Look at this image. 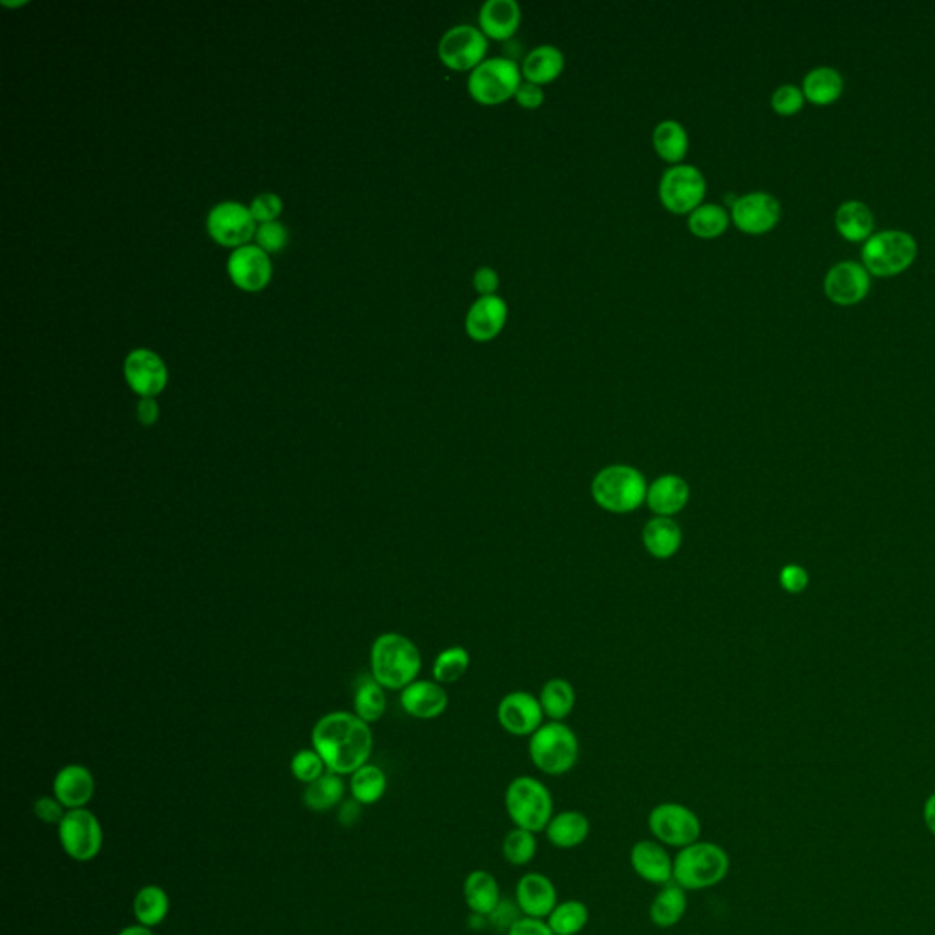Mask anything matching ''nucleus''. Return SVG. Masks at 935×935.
<instances>
[{
    "mask_svg": "<svg viewBox=\"0 0 935 935\" xmlns=\"http://www.w3.org/2000/svg\"><path fill=\"white\" fill-rule=\"evenodd\" d=\"M628 863L639 879L655 886H666L672 882L674 858L667 847L658 841L644 839L631 847Z\"/></svg>",
    "mask_w": 935,
    "mask_h": 935,
    "instance_id": "6ab92c4d",
    "label": "nucleus"
},
{
    "mask_svg": "<svg viewBox=\"0 0 935 935\" xmlns=\"http://www.w3.org/2000/svg\"><path fill=\"white\" fill-rule=\"evenodd\" d=\"M688 891L683 890L682 886H678L677 882L661 886L660 891L656 893L655 899L650 902V923L658 926V928H674L677 924L682 923L683 915L688 912Z\"/></svg>",
    "mask_w": 935,
    "mask_h": 935,
    "instance_id": "c85d7f7f",
    "label": "nucleus"
},
{
    "mask_svg": "<svg viewBox=\"0 0 935 935\" xmlns=\"http://www.w3.org/2000/svg\"><path fill=\"white\" fill-rule=\"evenodd\" d=\"M388 700H385L384 688L374 680L373 674L360 678L355 691V711L358 718L366 724H373L384 716Z\"/></svg>",
    "mask_w": 935,
    "mask_h": 935,
    "instance_id": "e433bc0d",
    "label": "nucleus"
},
{
    "mask_svg": "<svg viewBox=\"0 0 935 935\" xmlns=\"http://www.w3.org/2000/svg\"><path fill=\"white\" fill-rule=\"evenodd\" d=\"M94 775L84 765H67L54 778V797L67 809L84 808L94 797Z\"/></svg>",
    "mask_w": 935,
    "mask_h": 935,
    "instance_id": "393cba45",
    "label": "nucleus"
},
{
    "mask_svg": "<svg viewBox=\"0 0 935 935\" xmlns=\"http://www.w3.org/2000/svg\"><path fill=\"white\" fill-rule=\"evenodd\" d=\"M563 68H565L563 51L554 45H540L524 57L521 72L529 83L543 86L556 81L562 76Z\"/></svg>",
    "mask_w": 935,
    "mask_h": 935,
    "instance_id": "c756f323",
    "label": "nucleus"
},
{
    "mask_svg": "<svg viewBox=\"0 0 935 935\" xmlns=\"http://www.w3.org/2000/svg\"><path fill=\"white\" fill-rule=\"evenodd\" d=\"M729 221L731 216L722 205L702 204L689 215L688 226L694 236L713 240L727 231Z\"/></svg>",
    "mask_w": 935,
    "mask_h": 935,
    "instance_id": "4c0bfd02",
    "label": "nucleus"
},
{
    "mask_svg": "<svg viewBox=\"0 0 935 935\" xmlns=\"http://www.w3.org/2000/svg\"><path fill=\"white\" fill-rule=\"evenodd\" d=\"M499 286H501V280H499L496 269H492L488 265H483V267L475 270L474 287L475 291L480 292V297H494Z\"/></svg>",
    "mask_w": 935,
    "mask_h": 935,
    "instance_id": "8fccbe9b",
    "label": "nucleus"
},
{
    "mask_svg": "<svg viewBox=\"0 0 935 935\" xmlns=\"http://www.w3.org/2000/svg\"><path fill=\"white\" fill-rule=\"evenodd\" d=\"M450 699L440 683L431 680H415L402 689L401 705L407 715L417 720H435L445 715Z\"/></svg>",
    "mask_w": 935,
    "mask_h": 935,
    "instance_id": "5701e85b",
    "label": "nucleus"
},
{
    "mask_svg": "<svg viewBox=\"0 0 935 935\" xmlns=\"http://www.w3.org/2000/svg\"><path fill=\"white\" fill-rule=\"evenodd\" d=\"M782 589L786 590L787 595H800L808 589L809 576L806 568L800 565H786L778 574Z\"/></svg>",
    "mask_w": 935,
    "mask_h": 935,
    "instance_id": "de8ad7c7",
    "label": "nucleus"
},
{
    "mask_svg": "<svg viewBox=\"0 0 935 935\" xmlns=\"http://www.w3.org/2000/svg\"><path fill=\"white\" fill-rule=\"evenodd\" d=\"M62 806L56 797H41L37 803H35L34 811L37 815V819L43 820L46 824H61V820L65 819V811H62Z\"/></svg>",
    "mask_w": 935,
    "mask_h": 935,
    "instance_id": "09e8293b",
    "label": "nucleus"
},
{
    "mask_svg": "<svg viewBox=\"0 0 935 935\" xmlns=\"http://www.w3.org/2000/svg\"><path fill=\"white\" fill-rule=\"evenodd\" d=\"M518 62L508 57H492L481 62L468 78V92L477 103L485 106L501 105L512 100L521 86Z\"/></svg>",
    "mask_w": 935,
    "mask_h": 935,
    "instance_id": "0eeeda50",
    "label": "nucleus"
},
{
    "mask_svg": "<svg viewBox=\"0 0 935 935\" xmlns=\"http://www.w3.org/2000/svg\"><path fill=\"white\" fill-rule=\"evenodd\" d=\"M835 226L842 236L850 242H863L874 232V212L863 201L847 199L836 209Z\"/></svg>",
    "mask_w": 935,
    "mask_h": 935,
    "instance_id": "7c9ffc66",
    "label": "nucleus"
},
{
    "mask_svg": "<svg viewBox=\"0 0 935 935\" xmlns=\"http://www.w3.org/2000/svg\"><path fill=\"white\" fill-rule=\"evenodd\" d=\"M270 259L258 245H243L229 258V275L245 291H259L270 280Z\"/></svg>",
    "mask_w": 935,
    "mask_h": 935,
    "instance_id": "aec40b11",
    "label": "nucleus"
},
{
    "mask_svg": "<svg viewBox=\"0 0 935 935\" xmlns=\"http://www.w3.org/2000/svg\"><path fill=\"white\" fill-rule=\"evenodd\" d=\"M691 501V486L682 475H658L647 490V508L658 518H674Z\"/></svg>",
    "mask_w": 935,
    "mask_h": 935,
    "instance_id": "4be33fe9",
    "label": "nucleus"
},
{
    "mask_svg": "<svg viewBox=\"0 0 935 935\" xmlns=\"http://www.w3.org/2000/svg\"><path fill=\"white\" fill-rule=\"evenodd\" d=\"M844 89V79L836 68L817 67L804 78L803 92L815 105H830L839 100Z\"/></svg>",
    "mask_w": 935,
    "mask_h": 935,
    "instance_id": "2f4dec72",
    "label": "nucleus"
},
{
    "mask_svg": "<svg viewBox=\"0 0 935 935\" xmlns=\"http://www.w3.org/2000/svg\"><path fill=\"white\" fill-rule=\"evenodd\" d=\"M346 786L342 781L340 775L335 773H325L320 776L319 781L308 784V789L303 793V804L313 811H327L335 808L336 804H340L344 797Z\"/></svg>",
    "mask_w": 935,
    "mask_h": 935,
    "instance_id": "58836bf2",
    "label": "nucleus"
},
{
    "mask_svg": "<svg viewBox=\"0 0 935 935\" xmlns=\"http://www.w3.org/2000/svg\"><path fill=\"white\" fill-rule=\"evenodd\" d=\"M546 839L557 850H574L584 844L590 835V820L584 811L567 809L562 813H554L551 822L546 826Z\"/></svg>",
    "mask_w": 935,
    "mask_h": 935,
    "instance_id": "cd10ccee",
    "label": "nucleus"
},
{
    "mask_svg": "<svg viewBox=\"0 0 935 935\" xmlns=\"http://www.w3.org/2000/svg\"><path fill=\"white\" fill-rule=\"evenodd\" d=\"M803 105V89H798L795 84H782L771 95V106L782 116H792L795 112L800 111Z\"/></svg>",
    "mask_w": 935,
    "mask_h": 935,
    "instance_id": "c03bdc74",
    "label": "nucleus"
},
{
    "mask_svg": "<svg viewBox=\"0 0 935 935\" xmlns=\"http://www.w3.org/2000/svg\"><path fill=\"white\" fill-rule=\"evenodd\" d=\"M538 846L540 844H538L535 833L513 826L512 830L508 831L503 839L501 853L508 864L523 868L534 861L535 855H538Z\"/></svg>",
    "mask_w": 935,
    "mask_h": 935,
    "instance_id": "a19ab883",
    "label": "nucleus"
},
{
    "mask_svg": "<svg viewBox=\"0 0 935 935\" xmlns=\"http://www.w3.org/2000/svg\"><path fill=\"white\" fill-rule=\"evenodd\" d=\"M325 770L327 767H325L324 760H322V757L314 749H302V751H298L292 757V775H295L297 781L303 782V784H311V782L319 781L320 776L325 775Z\"/></svg>",
    "mask_w": 935,
    "mask_h": 935,
    "instance_id": "37998d69",
    "label": "nucleus"
},
{
    "mask_svg": "<svg viewBox=\"0 0 935 935\" xmlns=\"http://www.w3.org/2000/svg\"><path fill=\"white\" fill-rule=\"evenodd\" d=\"M545 720L540 699L529 691L505 694L497 705V722L512 737H532Z\"/></svg>",
    "mask_w": 935,
    "mask_h": 935,
    "instance_id": "ddd939ff",
    "label": "nucleus"
},
{
    "mask_svg": "<svg viewBox=\"0 0 935 935\" xmlns=\"http://www.w3.org/2000/svg\"><path fill=\"white\" fill-rule=\"evenodd\" d=\"M119 935H154L150 932L149 926H143V924H134V926H127V928L122 930Z\"/></svg>",
    "mask_w": 935,
    "mask_h": 935,
    "instance_id": "4d7b16f0",
    "label": "nucleus"
},
{
    "mask_svg": "<svg viewBox=\"0 0 935 935\" xmlns=\"http://www.w3.org/2000/svg\"><path fill=\"white\" fill-rule=\"evenodd\" d=\"M731 869L729 853L716 842L699 841L678 850L672 882L685 891H700L720 885Z\"/></svg>",
    "mask_w": 935,
    "mask_h": 935,
    "instance_id": "20e7f679",
    "label": "nucleus"
},
{
    "mask_svg": "<svg viewBox=\"0 0 935 935\" xmlns=\"http://www.w3.org/2000/svg\"><path fill=\"white\" fill-rule=\"evenodd\" d=\"M138 418L139 423L143 424V426H154L158 423V418H160V406H158V402L155 399H141L138 402Z\"/></svg>",
    "mask_w": 935,
    "mask_h": 935,
    "instance_id": "864d4df0",
    "label": "nucleus"
},
{
    "mask_svg": "<svg viewBox=\"0 0 935 935\" xmlns=\"http://www.w3.org/2000/svg\"><path fill=\"white\" fill-rule=\"evenodd\" d=\"M826 295L841 305H852L863 300L869 291V273L863 264L844 259L833 265L824 280Z\"/></svg>",
    "mask_w": 935,
    "mask_h": 935,
    "instance_id": "f3484780",
    "label": "nucleus"
},
{
    "mask_svg": "<svg viewBox=\"0 0 935 935\" xmlns=\"http://www.w3.org/2000/svg\"><path fill=\"white\" fill-rule=\"evenodd\" d=\"M360 806H362V804L357 803L355 798L342 804L340 811H338V820H340V824L347 826V828H349V826L357 824V820L360 819Z\"/></svg>",
    "mask_w": 935,
    "mask_h": 935,
    "instance_id": "5fc2aeb1",
    "label": "nucleus"
},
{
    "mask_svg": "<svg viewBox=\"0 0 935 935\" xmlns=\"http://www.w3.org/2000/svg\"><path fill=\"white\" fill-rule=\"evenodd\" d=\"M281 212V199L273 193L259 194L251 204V215L254 220L262 223L275 221L276 216Z\"/></svg>",
    "mask_w": 935,
    "mask_h": 935,
    "instance_id": "49530a36",
    "label": "nucleus"
},
{
    "mask_svg": "<svg viewBox=\"0 0 935 935\" xmlns=\"http://www.w3.org/2000/svg\"><path fill=\"white\" fill-rule=\"evenodd\" d=\"M488 37L472 24H457L439 41L442 65L455 72H472L486 59Z\"/></svg>",
    "mask_w": 935,
    "mask_h": 935,
    "instance_id": "f8f14e48",
    "label": "nucleus"
},
{
    "mask_svg": "<svg viewBox=\"0 0 935 935\" xmlns=\"http://www.w3.org/2000/svg\"><path fill=\"white\" fill-rule=\"evenodd\" d=\"M388 778L379 765L366 764L351 775V795L362 806H371L384 797Z\"/></svg>",
    "mask_w": 935,
    "mask_h": 935,
    "instance_id": "ea45409f",
    "label": "nucleus"
},
{
    "mask_svg": "<svg viewBox=\"0 0 935 935\" xmlns=\"http://www.w3.org/2000/svg\"><path fill=\"white\" fill-rule=\"evenodd\" d=\"M507 935H556L552 932L546 919L521 917L512 924Z\"/></svg>",
    "mask_w": 935,
    "mask_h": 935,
    "instance_id": "3c124183",
    "label": "nucleus"
},
{
    "mask_svg": "<svg viewBox=\"0 0 935 935\" xmlns=\"http://www.w3.org/2000/svg\"><path fill=\"white\" fill-rule=\"evenodd\" d=\"M529 757L532 764L545 775H567L578 764V735L563 722L543 724L530 737Z\"/></svg>",
    "mask_w": 935,
    "mask_h": 935,
    "instance_id": "423d86ee",
    "label": "nucleus"
},
{
    "mask_svg": "<svg viewBox=\"0 0 935 935\" xmlns=\"http://www.w3.org/2000/svg\"><path fill=\"white\" fill-rule=\"evenodd\" d=\"M653 145H655L656 154L660 155L661 160L671 163V165H680L683 158L688 155V130L682 123L666 119V122L658 123V127L655 128Z\"/></svg>",
    "mask_w": 935,
    "mask_h": 935,
    "instance_id": "72a5a7b5",
    "label": "nucleus"
},
{
    "mask_svg": "<svg viewBox=\"0 0 935 935\" xmlns=\"http://www.w3.org/2000/svg\"><path fill=\"white\" fill-rule=\"evenodd\" d=\"M863 264L875 276H891L912 265L917 256V242L912 234L897 229L879 231L864 242Z\"/></svg>",
    "mask_w": 935,
    "mask_h": 935,
    "instance_id": "6e6552de",
    "label": "nucleus"
},
{
    "mask_svg": "<svg viewBox=\"0 0 935 935\" xmlns=\"http://www.w3.org/2000/svg\"><path fill=\"white\" fill-rule=\"evenodd\" d=\"M59 841L68 857L89 863L103 847V826L89 809H70L59 824Z\"/></svg>",
    "mask_w": 935,
    "mask_h": 935,
    "instance_id": "9b49d317",
    "label": "nucleus"
},
{
    "mask_svg": "<svg viewBox=\"0 0 935 935\" xmlns=\"http://www.w3.org/2000/svg\"><path fill=\"white\" fill-rule=\"evenodd\" d=\"M210 236L227 247L242 245L256 234V220L251 209L236 201H223L212 207L207 218Z\"/></svg>",
    "mask_w": 935,
    "mask_h": 935,
    "instance_id": "4468645a",
    "label": "nucleus"
},
{
    "mask_svg": "<svg viewBox=\"0 0 935 935\" xmlns=\"http://www.w3.org/2000/svg\"><path fill=\"white\" fill-rule=\"evenodd\" d=\"M462 897L472 915L490 917L501 904V886L496 875L488 869H474L462 882Z\"/></svg>",
    "mask_w": 935,
    "mask_h": 935,
    "instance_id": "b1692460",
    "label": "nucleus"
},
{
    "mask_svg": "<svg viewBox=\"0 0 935 935\" xmlns=\"http://www.w3.org/2000/svg\"><path fill=\"white\" fill-rule=\"evenodd\" d=\"M521 18L516 0H486L480 10V28L490 39L507 41L518 32Z\"/></svg>",
    "mask_w": 935,
    "mask_h": 935,
    "instance_id": "a878e982",
    "label": "nucleus"
},
{
    "mask_svg": "<svg viewBox=\"0 0 935 935\" xmlns=\"http://www.w3.org/2000/svg\"><path fill=\"white\" fill-rule=\"evenodd\" d=\"M589 921V907L584 901H578V899H567V901L557 902V907L546 917V923H549L552 932L556 935L581 934L587 928Z\"/></svg>",
    "mask_w": 935,
    "mask_h": 935,
    "instance_id": "c9c22d12",
    "label": "nucleus"
},
{
    "mask_svg": "<svg viewBox=\"0 0 935 935\" xmlns=\"http://www.w3.org/2000/svg\"><path fill=\"white\" fill-rule=\"evenodd\" d=\"M923 817L924 824L928 828L930 833L935 835V793H932V795L926 798V803H924Z\"/></svg>",
    "mask_w": 935,
    "mask_h": 935,
    "instance_id": "6e6d98bb",
    "label": "nucleus"
},
{
    "mask_svg": "<svg viewBox=\"0 0 935 935\" xmlns=\"http://www.w3.org/2000/svg\"><path fill=\"white\" fill-rule=\"evenodd\" d=\"M516 101H518L519 106L529 108V111H535V108H540V106L543 105V101H545V90L541 89L540 84L524 81V83H521V86L518 89Z\"/></svg>",
    "mask_w": 935,
    "mask_h": 935,
    "instance_id": "603ef678",
    "label": "nucleus"
},
{
    "mask_svg": "<svg viewBox=\"0 0 935 935\" xmlns=\"http://www.w3.org/2000/svg\"><path fill=\"white\" fill-rule=\"evenodd\" d=\"M649 483L644 472L631 464H609L601 468L590 483V496L609 513H633L647 501Z\"/></svg>",
    "mask_w": 935,
    "mask_h": 935,
    "instance_id": "f03ea898",
    "label": "nucleus"
},
{
    "mask_svg": "<svg viewBox=\"0 0 935 935\" xmlns=\"http://www.w3.org/2000/svg\"><path fill=\"white\" fill-rule=\"evenodd\" d=\"M576 700V689L565 678H552L541 688L540 704L551 722H563L573 715Z\"/></svg>",
    "mask_w": 935,
    "mask_h": 935,
    "instance_id": "473e14b6",
    "label": "nucleus"
},
{
    "mask_svg": "<svg viewBox=\"0 0 935 935\" xmlns=\"http://www.w3.org/2000/svg\"><path fill=\"white\" fill-rule=\"evenodd\" d=\"M470 653L461 645L440 650L434 661V680L440 685L457 683L470 669Z\"/></svg>",
    "mask_w": 935,
    "mask_h": 935,
    "instance_id": "79ce46f5",
    "label": "nucleus"
},
{
    "mask_svg": "<svg viewBox=\"0 0 935 935\" xmlns=\"http://www.w3.org/2000/svg\"><path fill=\"white\" fill-rule=\"evenodd\" d=\"M313 748L335 775H353L368 764L373 751V732L369 724L351 713H330L316 722Z\"/></svg>",
    "mask_w": 935,
    "mask_h": 935,
    "instance_id": "f257e3e1",
    "label": "nucleus"
},
{
    "mask_svg": "<svg viewBox=\"0 0 935 935\" xmlns=\"http://www.w3.org/2000/svg\"><path fill=\"white\" fill-rule=\"evenodd\" d=\"M642 543L645 552L655 559H671L682 549V529L672 518L655 516L644 524Z\"/></svg>",
    "mask_w": 935,
    "mask_h": 935,
    "instance_id": "bb28decb",
    "label": "nucleus"
},
{
    "mask_svg": "<svg viewBox=\"0 0 935 935\" xmlns=\"http://www.w3.org/2000/svg\"><path fill=\"white\" fill-rule=\"evenodd\" d=\"M423 656L412 639L399 633L380 634L371 647V674L384 689L402 691L415 682Z\"/></svg>",
    "mask_w": 935,
    "mask_h": 935,
    "instance_id": "7ed1b4c3",
    "label": "nucleus"
},
{
    "mask_svg": "<svg viewBox=\"0 0 935 935\" xmlns=\"http://www.w3.org/2000/svg\"><path fill=\"white\" fill-rule=\"evenodd\" d=\"M707 182L700 169L693 165H672L661 174L660 201L667 210L674 215H691L696 207L704 204Z\"/></svg>",
    "mask_w": 935,
    "mask_h": 935,
    "instance_id": "9d476101",
    "label": "nucleus"
},
{
    "mask_svg": "<svg viewBox=\"0 0 935 935\" xmlns=\"http://www.w3.org/2000/svg\"><path fill=\"white\" fill-rule=\"evenodd\" d=\"M125 377L141 399H154L165 390L169 371L163 360L150 349H134L125 360Z\"/></svg>",
    "mask_w": 935,
    "mask_h": 935,
    "instance_id": "dca6fc26",
    "label": "nucleus"
},
{
    "mask_svg": "<svg viewBox=\"0 0 935 935\" xmlns=\"http://www.w3.org/2000/svg\"><path fill=\"white\" fill-rule=\"evenodd\" d=\"M254 236H256L258 247L264 249L265 253H267V251H269V253L281 251V249L286 247L287 240H289L286 227L278 223V221L262 223V226L256 229V234H254Z\"/></svg>",
    "mask_w": 935,
    "mask_h": 935,
    "instance_id": "a18cd8bd",
    "label": "nucleus"
},
{
    "mask_svg": "<svg viewBox=\"0 0 935 935\" xmlns=\"http://www.w3.org/2000/svg\"><path fill=\"white\" fill-rule=\"evenodd\" d=\"M505 809L516 828L541 833L554 817V798L535 776H516L505 789Z\"/></svg>",
    "mask_w": 935,
    "mask_h": 935,
    "instance_id": "39448f33",
    "label": "nucleus"
},
{
    "mask_svg": "<svg viewBox=\"0 0 935 935\" xmlns=\"http://www.w3.org/2000/svg\"><path fill=\"white\" fill-rule=\"evenodd\" d=\"M557 888L551 877L541 871H529L516 885V904L524 917L546 919L557 907Z\"/></svg>",
    "mask_w": 935,
    "mask_h": 935,
    "instance_id": "a211bd4d",
    "label": "nucleus"
},
{
    "mask_svg": "<svg viewBox=\"0 0 935 935\" xmlns=\"http://www.w3.org/2000/svg\"><path fill=\"white\" fill-rule=\"evenodd\" d=\"M171 901L161 886H143L134 897V915L143 926H158L169 915Z\"/></svg>",
    "mask_w": 935,
    "mask_h": 935,
    "instance_id": "f704fd0d",
    "label": "nucleus"
},
{
    "mask_svg": "<svg viewBox=\"0 0 935 935\" xmlns=\"http://www.w3.org/2000/svg\"><path fill=\"white\" fill-rule=\"evenodd\" d=\"M508 320V303L501 297H480L468 309L466 333L472 340L490 342L501 333Z\"/></svg>",
    "mask_w": 935,
    "mask_h": 935,
    "instance_id": "412c9836",
    "label": "nucleus"
},
{
    "mask_svg": "<svg viewBox=\"0 0 935 935\" xmlns=\"http://www.w3.org/2000/svg\"><path fill=\"white\" fill-rule=\"evenodd\" d=\"M647 826L655 841L663 846H691L702 836V820L685 804L661 803L650 809Z\"/></svg>",
    "mask_w": 935,
    "mask_h": 935,
    "instance_id": "1a4fd4ad",
    "label": "nucleus"
},
{
    "mask_svg": "<svg viewBox=\"0 0 935 935\" xmlns=\"http://www.w3.org/2000/svg\"><path fill=\"white\" fill-rule=\"evenodd\" d=\"M781 204L767 193H749L735 201L731 220L740 231L748 234H764L781 220Z\"/></svg>",
    "mask_w": 935,
    "mask_h": 935,
    "instance_id": "2eb2a0df",
    "label": "nucleus"
}]
</instances>
